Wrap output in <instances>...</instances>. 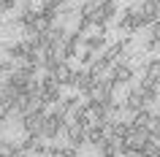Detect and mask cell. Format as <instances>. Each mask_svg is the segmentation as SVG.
Wrapping results in <instances>:
<instances>
[{"instance_id": "13", "label": "cell", "mask_w": 160, "mask_h": 157, "mask_svg": "<svg viewBox=\"0 0 160 157\" xmlns=\"http://www.w3.org/2000/svg\"><path fill=\"white\" fill-rule=\"evenodd\" d=\"M14 108H17V100L8 98L6 92L0 90V122H8L11 116H14Z\"/></svg>"}, {"instance_id": "16", "label": "cell", "mask_w": 160, "mask_h": 157, "mask_svg": "<svg viewBox=\"0 0 160 157\" xmlns=\"http://www.w3.org/2000/svg\"><path fill=\"white\" fill-rule=\"evenodd\" d=\"M138 90H141V98H144V103H147V106L160 100V87H158V84H147V81H141V84H138Z\"/></svg>"}, {"instance_id": "9", "label": "cell", "mask_w": 160, "mask_h": 157, "mask_svg": "<svg viewBox=\"0 0 160 157\" xmlns=\"http://www.w3.org/2000/svg\"><path fill=\"white\" fill-rule=\"evenodd\" d=\"M109 76H111V79H117L119 84H130V81H133V68L128 65V62H122V60H117V62L111 65Z\"/></svg>"}, {"instance_id": "28", "label": "cell", "mask_w": 160, "mask_h": 157, "mask_svg": "<svg viewBox=\"0 0 160 157\" xmlns=\"http://www.w3.org/2000/svg\"><path fill=\"white\" fill-rule=\"evenodd\" d=\"M0 90H3V79H0Z\"/></svg>"}, {"instance_id": "19", "label": "cell", "mask_w": 160, "mask_h": 157, "mask_svg": "<svg viewBox=\"0 0 160 157\" xmlns=\"http://www.w3.org/2000/svg\"><path fill=\"white\" fill-rule=\"evenodd\" d=\"M60 106H62V111H65V114L71 116V114L76 111V108L82 106V103H79V92H76V95H68V98H62V100H60Z\"/></svg>"}, {"instance_id": "17", "label": "cell", "mask_w": 160, "mask_h": 157, "mask_svg": "<svg viewBox=\"0 0 160 157\" xmlns=\"http://www.w3.org/2000/svg\"><path fill=\"white\" fill-rule=\"evenodd\" d=\"M133 130H136L133 122H122V119H117V116L111 119V133H114V135H119V138H128Z\"/></svg>"}, {"instance_id": "20", "label": "cell", "mask_w": 160, "mask_h": 157, "mask_svg": "<svg viewBox=\"0 0 160 157\" xmlns=\"http://www.w3.org/2000/svg\"><path fill=\"white\" fill-rule=\"evenodd\" d=\"M17 60H11V57H6V60H0V73L6 76V73H11V71H17Z\"/></svg>"}, {"instance_id": "23", "label": "cell", "mask_w": 160, "mask_h": 157, "mask_svg": "<svg viewBox=\"0 0 160 157\" xmlns=\"http://www.w3.org/2000/svg\"><path fill=\"white\" fill-rule=\"evenodd\" d=\"M149 35L155 38V41H160V19H158V22H155V25L149 27Z\"/></svg>"}, {"instance_id": "26", "label": "cell", "mask_w": 160, "mask_h": 157, "mask_svg": "<svg viewBox=\"0 0 160 157\" xmlns=\"http://www.w3.org/2000/svg\"><path fill=\"white\" fill-rule=\"evenodd\" d=\"M122 157H144V155H141V152H125Z\"/></svg>"}, {"instance_id": "5", "label": "cell", "mask_w": 160, "mask_h": 157, "mask_svg": "<svg viewBox=\"0 0 160 157\" xmlns=\"http://www.w3.org/2000/svg\"><path fill=\"white\" fill-rule=\"evenodd\" d=\"M65 138H68V144H73V146H87V127L84 125H79V122H73V119H68V125H65Z\"/></svg>"}, {"instance_id": "14", "label": "cell", "mask_w": 160, "mask_h": 157, "mask_svg": "<svg viewBox=\"0 0 160 157\" xmlns=\"http://www.w3.org/2000/svg\"><path fill=\"white\" fill-rule=\"evenodd\" d=\"M38 14H41V8H33V6L27 3L25 8L19 11V17H17V25H19V27H30V25H35Z\"/></svg>"}, {"instance_id": "12", "label": "cell", "mask_w": 160, "mask_h": 157, "mask_svg": "<svg viewBox=\"0 0 160 157\" xmlns=\"http://www.w3.org/2000/svg\"><path fill=\"white\" fill-rule=\"evenodd\" d=\"M147 84H158L160 87V57H152L147 65H144V79Z\"/></svg>"}, {"instance_id": "2", "label": "cell", "mask_w": 160, "mask_h": 157, "mask_svg": "<svg viewBox=\"0 0 160 157\" xmlns=\"http://www.w3.org/2000/svg\"><path fill=\"white\" fill-rule=\"evenodd\" d=\"M136 8H138V22H141V27H152L160 19V3L158 0H141V3H136Z\"/></svg>"}, {"instance_id": "10", "label": "cell", "mask_w": 160, "mask_h": 157, "mask_svg": "<svg viewBox=\"0 0 160 157\" xmlns=\"http://www.w3.org/2000/svg\"><path fill=\"white\" fill-rule=\"evenodd\" d=\"M122 103H125V111H128V114H136V111H141V108L147 106V103H144V98H141V90H138V87L128 90Z\"/></svg>"}, {"instance_id": "11", "label": "cell", "mask_w": 160, "mask_h": 157, "mask_svg": "<svg viewBox=\"0 0 160 157\" xmlns=\"http://www.w3.org/2000/svg\"><path fill=\"white\" fill-rule=\"evenodd\" d=\"M128 43H130V35H128V38H122V41H117V43H111V46H106V52H101V57L106 60L109 65H114V62L119 60V54L128 49Z\"/></svg>"}, {"instance_id": "22", "label": "cell", "mask_w": 160, "mask_h": 157, "mask_svg": "<svg viewBox=\"0 0 160 157\" xmlns=\"http://www.w3.org/2000/svg\"><path fill=\"white\" fill-rule=\"evenodd\" d=\"M82 65H92V60H95V52H90V49H84V54H82Z\"/></svg>"}, {"instance_id": "1", "label": "cell", "mask_w": 160, "mask_h": 157, "mask_svg": "<svg viewBox=\"0 0 160 157\" xmlns=\"http://www.w3.org/2000/svg\"><path fill=\"white\" fill-rule=\"evenodd\" d=\"M71 116L62 111V106H52L49 114H46V119H43V127H41V135L46 141H57L60 133H65V125Z\"/></svg>"}, {"instance_id": "6", "label": "cell", "mask_w": 160, "mask_h": 157, "mask_svg": "<svg viewBox=\"0 0 160 157\" xmlns=\"http://www.w3.org/2000/svg\"><path fill=\"white\" fill-rule=\"evenodd\" d=\"M149 127H136L130 135L125 138V146L128 152H144V146H147V141H149Z\"/></svg>"}, {"instance_id": "8", "label": "cell", "mask_w": 160, "mask_h": 157, "mask_svg": "<svg viewBox=\"0 0 160 157\" xmlns=\"http://www.w3.org/2000/svg\"><path fill=\"white\" fill-rule=\"evenodd\" d=\"M52 73H54V79L60 81V87H71V84H73V73H76V71L71 68V62H68V60H60L57 68H54Z\"/></svg>"}, {"instance_id": "29", "label": "cell", "mask_w": 160, "mask_h": 157, "mask_svg": "<svg viewBox=\"0 0 160 157\" xmlns=\"http://www.w3.org/2000/svg\"><path fill=\"white\" fill-rule=\"evenodd\" d=\"M25 3H30V0H25Z\"/></svg>"}, {"instance_id": "3", "label": "cell", "mask_w": 160, "mask_h": 157, "mask_svg": "<svg viewBox=\"0 0 160 157\" xmlns=\"http://www.w3.org/2000/svg\"><path fill=\"white\" fill-rule=\"evenodd\" d=\"M84 38L87 35L82 33V30H71L68 38L62 41V46H60V57L62 60H73L76 54H79V46H84Z\"/></svg>"}, {"instance_id": "24", "label": "cell", "mask_w": 160, "mask_h": 157, "mask_svg": "<svg viewBox=\"0 0 160 157\" xmlns=\"http://www.w3.org/2000/svg\"><path fill=\"white\" fill-rule=\"evenodd\" d=\"M19 0H6V6H3V11H14V6H17Z\"/></svg>"}, {"instance_id": "7", "label": "cell", "mask_w": 160, "mask_h": 157, "mask_svg": "<svg viewBox=\"0 0 160 157\" xmlns=\"http://www.w3.org/2000/svg\"><path fill=\"white\" fill-rule=\"evenodd\" d=\"M0 52H3L6 57L17 60V62H25V57L30 54V49H27L25 41H8V43H3V46H0Z\"/></svg>"}, {"instance_id": "21", "label": "cell", "mask_w": 160, "mask_h": 157, "mask_svg": "<svg viewBox=\"0 0 160 157\" xmlns=\"http://www.w3.org/2000/svg\"><path fill=\"white\" fill-rule=\"evenodd\" d=\"M155 49H160V41H155V38H147V41H144V52H155Z\"/></svg>"}, {"instance_id": "4", "label": "cell", "mask_w": 160, "mask_h": 157, "mask_svg": "<svg viewBox=\"0 0 160 157\" xmlns=\"http://www.w3.org/2000/svg\"><path fill=\"white\" fill-rule=\"evenodd\" d=\"M117 27H119V33H125V35H133L136 30H141V22H138V8H136V6H128V8L119 14Z\"/></svg>"}, {"instance_id": "15", "label": "cell", "mask_w": 160, "mask_h": 157, "mask_svg": "<svg viewBox=\"0 0 160 157\" xmlns=\"http://www.w3.org/2000/svg\"><path fill=\"white\" fill-rule=\"evenodd\" d=\"M106 46H109V41H106V33H101V30L95 35L84 38V49H90V52H106Z\"/></svg>"}, {"instance_id": "27", "label": "cell", "mask_w": 160, "mask_h": 157, "mask_svg": "<svg viewBox=\"0 0 160 157\" xmlns=\"http://www.w3.org/2000/svg\"><path fill=\"white\" fill-rule=\"evenodd\" d=\"M3 6H6V0H0V11H3Z\"/></svg>"}, {"instance_id": "25", "label": "cell", "mask_w": 160, "mask_h": 157, "mask_svg": "<svg viewBox=\"0 0 160 157\" xmlns=\"http://www.w3.org/2000/svg\"><path fill=\"white\" fill-rule=\"evenodd\" d=\"M46 3H52V6H57V8H60V6H65V3H71V0H46Z\"/></svg>"}, {"instance_id": "18", "label": "cell", "mask_w": 160, "mask_h": 157, "mask_svg": "<svg viewBox=\"0 0 160 157\" xmlns=\"http://www.w3.org/2000/svg\"><path fill=\"white\" fill-rule=\"evenodd\" d=\"M152 116H155V114H152L149 108L144 106L141 111H136V114H130V122H133L136 127H149V122H152Z\"/></svg>"}, {"instance_id": "30", "label": "cell", "mask_w": 160, "mask_h": 157, "mask_svg": "<svg viewBox=\"0 0 160 157\" xmlns=\"http://www.w3.org/2000/svg\"><path fill=\"white\" fill-rule=\"evenodd\" d=\"M0 141H3V135H0Z\"/></svg>"}]
</instances>
